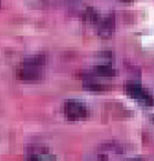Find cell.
<instances>
[{"label":"cell","mask_w":154,"mask_h":161,"mask_svg":"<svg viewBox=\"0 0 154 161\" xmlns=\"http://www.w3.org/2000/svg\"><path fill=\"white\" fill-rule=\"evenodd\" d=\"M24 161H57L50 149L41 143H31L24 150Z\"/></svg>","instance_id":"7a4b0ae2"},{"label":"cell","mask_w":154,"mask_h":161,"mask_svg":"<svg viewBox=\"0 0 154 161\" xmlns=\"http://www.w3.org/2000/svg\"><path fill=\"white\" fill-rule=\"evenodd\" d=\"M95 72L99 76H103V77H112L115 75V70L110 64H98L95 67Z\"/></svg>","instance_id":"52a82bcc"},{"label":"cell","mask_w":154,"mask_h":161,"mask_svg":"<svg viewBox=\"0 0 154 161\" xmlns=\"http://www.w3.org/2000/svg\"><path fill=\"white\" fill-rule=\"evenodd\" d=\"M85 18L90 20V21H97L99 19V14H98V12L93 8H89L87 10V12H85Z\"/></svg>","instance_id":"ba28073f"},{"label":"cell","mask_w":154,"mask_h":161,"mask_svg":"<svg viewBox=\"0 0 154 161\" xmlns=\"http://www.w3.org/2000/svg\"><path fill=\"white\" fill-rule=\"evenodd\" d=\"M114 28V18L113 17H108L103 20L102 25L99 28V35L102 38H110L113 32Z\"/></svg>","instance_id":"5b68a950"},{"label":"cell","mask_w":154,"mask_h":161,"mask_svg":"<svg viewBox=\"0 0 154 161\" xmlns=\"http://www.w3.org/2000/svg\"><path fill=\"white\" fill-rule=\"evenodd\" d=\"M45 57L43 55H33L26 58L17 69V77L24 81H37L42 77Z\"/></svg>","instance_id":"6da1fadb"},{"label":"cell","mask_w":154,"mask_h":161,"mask_svg":"<svg viewBox=\"0 0 154 161\" xmlns=\"http://www.w3.org/2000/svg\"><path fill=\"white\" fill-rule=\"evenodd\" d=\"M83 86H84L85 89H88L90 91H102L104 90V89H107V87L104 85H102V83L93 80L92 77H85Z\"/></svg>","instance_id":"8992f818"},{"label":"cell","mask_w":154,"mask_h":161,"mask_svg":"<svg viewBox=\"0 0 154 161\" xmlns=\"http://www.w3.org/2000/svg\"><path fill=\"white\" fill-rule=\"evenodd\" d=\"M125 91L129 96L135 99H140L147 106H153L154 98L151 93H149L146 90H144L142 86L135 81H129L125 83Z\"/></svg>","instance_id":"277c9868"},{"label":"cell","mask_w":154,"mask_h":161,"mask_svg":"<svg viewBox=\"0 0 154 161\" xmlns=\"http://www.w3.org/2000/svg\"><path fill=\"white\" fill-rule=\"evenodd\" d=\"M129 161H144L142 158H133V159H130Z\"/></svg>","instance_id":"9c48e42d"},{"label":"cell","mask_w":154,"mask_h":161,"mask_svg":"<svg viewBox=\"0 0 154 161\" xmlns=\"http://www.w3.org/2000/svg\"><path fill=\"white\" fill-rule=\"evenodd\" d=\"M125 1H129V0H125Z\"/></svg>","instance_id":"30bf717a"},{"label":"cell","mask_w":154,"mask_h":161,"mask_svg":"<svg viewBox=\"0 0 154 161\" xmlns=\"http://www.w3.org/2000/svg\"><path fill=\"white\" fill-rule=\"evenodd\" d=\"M64 114L69 120H80L88 116V108L79 100H68L64 104Z\"/></svg>","instance_id":"3957f363"}]
</instances>
